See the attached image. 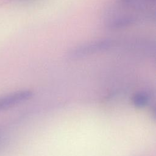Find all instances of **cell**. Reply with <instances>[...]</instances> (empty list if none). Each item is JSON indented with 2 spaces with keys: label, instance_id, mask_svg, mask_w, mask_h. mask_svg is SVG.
Masks as SVG:
<instances>
[{
  "label": "cell",
  "instance_id": "obj_1",
  "mask_svg": "<svg viewBox=\"0 0 156 156\" xmlns=\"http://www.w3.org/2000/svg\"><path fill=\"white\" fill-rule=\"evenodd\" d=\"M118 43L119 40L110 38H102L90 41L72 49L69 53V57L74 59L88 56L93 54L108 50L116 45L119 44Z\"/></svg>",
  "mask_w": 156,
  "mask_h": 156
},
{
  "label": "cell",
  "instance_id": "obj_2",
  "mask_svg": "<svg viewBox=\"0 0 156 156\" xmlns=\"http://www.w3.org/2000/svg\"><path fill=\"white\" fill-rule=\"evenodd\" d=\"M30 90H21L12 93L0 98V111L14 107L32 96Z\"/></svg>",
  "mask_w": 156,
  "mask_h": 156
},
{
  "label": "cell",
  "instance_id": "obj_3",
  "mask_svg": "<svg viewBox=\"0 0 156 156\" xmlns=\"http://www.w3.org/2000/svg\"><path fill=\"white\" fill-rule=\"evenodd\" d=\"M149 98L146 94L140 93L136 94L133 98V104L137 107H144L148 102Z\"/></svg>",
  "mask_w": 156,
  "mask_h": 156
}]
</instances>
